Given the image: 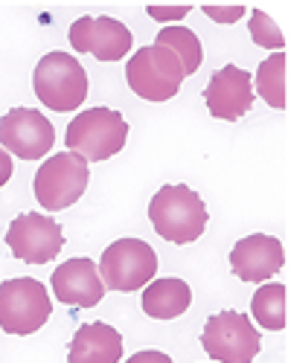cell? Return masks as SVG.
Returning <instances> with one entry per match:
<instances>
[{"instance_id": "1", "label": "cell", "mask_w": 291, "mask_h": 363, "mask_svg": "<svg viewBox=\"0 0 291 363\" xmlns=\"http://www.w3.org/2000/svg\"><path fill=\"white\" fill-rule=\"evenodd\" d=\"M149 218L160 238L172 241V245H192L207 230L210 213L195 189L178 184L155 192L149 203Z\"/></svg>"}, {"instance_id": "2", "label": "cell", "mask_w": 291, "mask_h": 363, "mask_svg": "<svg viewBox=\"0 0 291 363\" xmlns=\"http://www.w3.org/2000/svg\"><path fill=\"white\" fill-rule=\"evenodd\" d=\"M126 137H128V123L120 111L91 108L70 119L65 143H67V151L84 157L87 163H102V160H111L114 155H120Z\"/></svg>"}, {"instance_id": "3", "label": "cell", "mask_w": 291, "mask_h": 363, "mask_svg": "<svg viewBox=\"0 0 291 363\" xmlns=\"http://www.w3.org/2000/svg\"><path fill=\"white\" fill-rule=\"evenodd\" d=\"M33 90L55 113H70L87 99V73L70 52H47L35 65Z\"/></svg>"}, {"instance_id": "4", "label": "cell", "mask_w": 291, "mask_h": 363, "mask_svg": "<svg viewBox=\"0 0 291 363\" xmlns=\"http://www.w3.org/2000/svg\"><path fill=\"white\" fill-rule=\"evenodd\" d=\"M126 82L146 102H169L181 90L184 67L166 47H140L126 65Z\"/></svg>"}, {"instance_id": "5", "label": "cell", "mask_w": 291, "mask_h": 363, "mask_svg": "<svg viewBox=\"0 0 291 363\" xmlns=\"http://www.w3.org/2000/svg\"><path fill=\"white\" fill-rule=\"evenodd\" d=\"M99 277L105 288L131 294L146 288L158 274V253L143 238H116L99 259Z\"/></svg>"}, {"instance_id": "6", "label": "cell", "mask_w": 291, "mask_h": 363, "mask_svg": "<svg viewBox=\"0 0 291 363\" xmlns=\"http://www.w3.org/2000/svg\"><path fill=\"white\" fill-rule=\"evenodd\" d=\"M50 314L53 302L44 282L18 277L0 285V328L6 335H35L41 325H47Z\"/></svg>"}, {"instance_id": "7", "label": "cell", "mask_w": 291, "mask_h": 363, "mask_svg": "<svg viewBox=\"0 0 291 363\" xmlns=\"http://www.w3.org/2000/svg\"><path fill=\"white\" fill-rule=\"evenodd\" d=\"M87 180H91L87 160L73 155V151H58V155L47 157V163H41V169L35 172V201L47 213L67 209L84 195Z\"/></svg>"}, {"instance_id": "8", "label": "cell", "mask_w": 291, "mask_h": 363, "mask_svg": "<svg viewBox=\"0 0 291 363\" xmlns=\"http://www.w3.org/2000/svg\"><path fill=\"white\" fill-rule=\"evenodd\" d=\"M201 349L219 363H251L262 349V337L245 314L219 311L201 331Z\"/></svg>"}, {"instance_id": "9", "label": "cell", "mask_w": 291, "mask_h": 363, "mask_svg": "<svg viewBox=\"0 0 291 363\" xmlns=\"http://www.w3.org/2000/svg\"><path fill=\"white\" fill-rule=\"evenodd\" d=\"M6 245L15 259L26 264H47L65 247V233L55 218L41 213H23L6 230Z\"/></svg>"}, {"instance_id": "10", "label": "cell", "mask_w": 291, "mask_h": 363, "mask_svg": "<svg viewBox=\"0 0 291 363\" xmlns=\"http://www.w3.org/2000/svg\"><path fill=\"white\" fill-rule=\"evenodd\" d=\"M0 145L21 160H41L55 145V128L35 108H12L0 119Z\"/></svg>"}, {"instance_id": "11", "label": "cell", "mask_w": 291, "mask_h": 363, "mask_svg": "<svg viewBox=\"0 0 291 363\" xmlns=\"http://www.w3.org/2000/svg\"><path fill=\"white\" fill-rule=\"evenodd\" d=\"M67 38H70V47L76 52H87V55L99 58V62H120V58H126L134 47L131 29L123 21L108 18V15L79 18L76 23H70Z\"/></svg>"}, {"instance_id": "12", "label": "cell", "mask_w": 291, "mask_h": 363, "mask_svg": "<svg viewBox=\"0 0 291 363\" xmlns=\"http://www.w3.org/2000/svg\"><path fill=\"white\" fill-rule=\"evenodd\" d=\"M230 267L242 282H268L285 267V250L280 245V238L253 233L233 245Z\"/></svg>"}, {"instance_id": "13", "label": "cell", "mask_w": 291, "mask_h": 363, "mask_svg": "<svg viewBox=\"0 0 291 363\" xmlns=\"http://www.w3.org/2000/svg\"><path fill=\"white\" fill-rule=\"evenodd\" d=\"M50 285L55 299L70 308H94L105 296V282L99 277V267L94 264V259H84V256L58 264L50 277Z\"/></svg>"}, {"instance_id": "14", "label": "cell", "mask_w": 291, "mask_h": 363, "mask_svg": "<svg viewBox=\"0 0 291 363\" xmlns=\"http://www.w3.org/2000/svg\"><path fill=\"white\" fill-rule=\"evenodd\" d=\"M204 99H207V108L216 119L236 123L253 105V76L236 65H227L213 73L207 90H204Z\"/></svg>"}, {"instance_id": "15", "label": "cell", "mask_w": 291, "mask_h": 363, "mask_svg": "<svg viewBox=\"0 0 291 363\" xmlns=\"http://www.w3.org/2000/svg\"><path fill=\"white\" fill-rule=\"evenodd\" d=\"M123 335L108 323H84L70 340V363H120Z\"/></svg>"}, {"instance_id": "16", "label": "cell", "mask_w": 291, "mask_h": 363, "mask_svg": "<svg viewBox=\"0 0 291 363\" xmlns=\"http://www.w3.org/2000/svg\"><path fill=\"white\" fill-rule=\"evenodd\" d=\"M192 302V291L184 279H175V277H166V279H155L146 285L143 291V311L149 314L152 320H175L181 317Z\"/></svg>"}, {"instance_id": "17", "label": "cell", "mask_w": 291, "mask_h": 363, "mask_svg": "<svg viewBox=\"0 0 291 363\" xmlns=\"http://www.w3.org/2000/svg\"><path fill=\"white\" fill-rule=\"evenodd\" d=\"M158 47H166L175 58L181 62L184 67V76H192L198 67H201V58H204V50H201V41L192 29L187 26H163L158 38H155Z\"/></svg>"}, {"instance_id": "18", "label": "cell", "mask_w": 291, "mask_h": 363, "mask_svg": "<svg viewBox=\"0 0 291 363\" xmlns=\"http://www.w3.org/2000/svg\"><path fill=\"white\" fill-rule=\"evenodd\" d=\"M285 285L282 282H265L262 288H256L253 299H251V314L256 317V323L268 331H282L285 328Z\"/></svg>"}, {"instance_id": "19", "label": "cell", "mask_w": 291, "mask_h": 363, "mask_svg": "<svg viewBox=\"0 0 291 363\" xmlns=\"http://www.w3.org/2000/svg\"><path fill=\"white\" fill-rule=\"evenodd\" d=\"M285 65H288V55L282 50V52H271L265 62L256 67V94L277 111H285V105H288V99H285Z\"/></svg>"}, {"instance_id": "20", "label": "cell", "mask_w": 291, "mask_h": 363, "mask_svg": "<svg viewBox=\"0 0 291 363\" xmlns=\"http://www.w3.org/2000/svg\"><path fill=\"white\" fill-rule=\"evenodd\" d=\"M251 38L256 47H265V50H274V52H282L285 47V35L280 33V26L271 21L268 12H262V9H253L251 12Z\"/></svg>"}, {"instance_id": "21", "label": "cell", "mask_w": 291, "mask_h": 363, "mask_svg": "<svg viewBox=\"0 0 291 363\" xmlns=\"http://www.w3.org/2000/svg\"><path fill=\"white\" fill-rule=\"evenodd\" d=\"M204 15L213 18L216 23H233L245 15V6H204Z\"/></svg>"}, {"instance_id": "22", "label": "cell", "mask_w": 291, "mask_h": 363, "mask_svg": "<svg viewBox=\"0 0 291 363\" xmlns=\"http://www.w3.org/2000/svg\"><path fill=\"white\" fill-rule=\"evenodd\" d=\"M190 9L192 6H149L146 12H149L155 21H181V18H187Z\"/></svg>"}, {"instance_id": "23", "label": "cell", "mask_w": 291, "mask_h": 363, "mask_svg": "<svg viewBox=\"0 0 291 363\" xmlns=\"http://www.w3.org/2000/svg\"><path fill=\"white\" fill-rule=\"evenodd\" d=\"M126 363H172V357L163 354V352H158V349H146V352L131 354Z\"/></svg>"}, {"instance_id": "24", "label": "cell", "mask_w": 291, "mask_h": 363, "mask_svg": "<svg viewBox=\"0 0 291 363\" xmlns=\"http://www.w3.org/2000/svg\"><path fill=\"white\" fill-rule=\"evenodd\" d=\"M12 172H15V163H12V155L9 151L0 145V186H6L9 184V177H12Z\"/></svg>"}]
</instances>
